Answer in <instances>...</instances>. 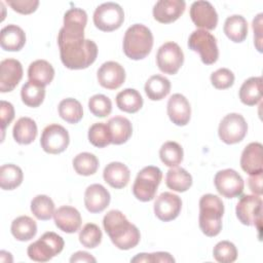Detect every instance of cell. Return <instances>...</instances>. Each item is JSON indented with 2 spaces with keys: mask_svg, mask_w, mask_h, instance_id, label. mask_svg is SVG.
I'll return each instance as SVG.
<instances>
[{
  "mask_svg": "<svg viewBox=\"0 0 263 263\" xmlns=\"http://www.w3.org/2000/svg\"><path fill=\"white\" fill-rule=\"evenodd\" d=\"M61 61L71 70H81L89 67L97 59L98 46L90 39L65 38L58 36Z\"/></svg>",
  "mask_w": 263,
  "mask_h": 263,
  "instance_id": "obj_1",
  "label": "cell"
},
{
  "mask_svg": "<svg viewBox=\"0 0 263 263\" xmlns=\"http://www.w3.org/2000/svg\"><path fill=\"white\" fill-rule=\"evenodd\" d=\"M103 226L113 245L120 250H130L140 241L141 234L138 227L118 210H111L104 216Z\"/></svg>",
  "mask_w": 263,
  "mask_h": 263,
  "instance_id": "obj_2",
  "label": "cell"
},
{
  "mask_svg": "<svg viewBox=\"0 0 263 263\" xmlns=\"http://www.w3.org/2000/svg\"><path fill=\"white\" fill-rule=\"evenodd\" d=\"M224 204L220 197L208 193L199 199V227L203 234L213 237L222 229Z\"/></svg>",
  "mask_w": 263,
  "mask_h": 263,
  "instance_id": "obj_3",
  "label": "cell"
},
{
  "mask_svg": "<svg viewBox=\"0 0 263 263\" xmlns=\"http://www.w3.org/2000/svg\"><path fill=\"white\" fill-rule=\"evenodd\" d=\"M153 46V35L149 28L142 24L132 25L123 37V51L130 60L146 58Z\"/></svg>",
  "mask_w": 263,
  "mask_h": 263,
  "instance_id": "obj_4",
  "label": "cell"
},
{
  "mask_svg": "<svg viewBox=\"0 0 263 263\" xmlns=\"http://www.w3.org/2000/svg\"><path fill=\"white\" fill-rule=\"evenodd\" d=\"M162 173L157 166L148 165L142 168L134 182L133 193L141 201H150L155 197L157 188L161 182Z\"/></svg>",
  "mask_w": 263,
  "mask_h": 263,
  "instance_id": "obj_5",
  "label": "cell"
},
{
  "mask_svg": "<svg viewBox=\"0 0 263 263\" xmlns=\"http://www.w3.org/2000/svg\"><path fill=\"white\" fill-rule=\"evenodd\" d=\"M64 239L55 232L48 231L32 242L27 250L31 260L36 262H47L54 256L59 255L64 249Z\"/></svg>",
  "mask_w": 263,
  "mask_h": 263,
  "instance_id": "obj_6",
  "label": "cell"
},
{
  "mask_svg": "<svg viewBox=\"0 0 263 263\" xmlns=\"http://www.w3.org/2000/svg\"><path fill=\"white\" fill-rule=\"evenodd\" d=\"M188 46L191 50L199 53L201 62L205 65L216 63L219 58L216 37L205 30L198 29L193 31L189 36Z\"/></svg>",
  "mask_w": 263,
  "mask_h": 263,
  "instance_id": "obj_7",
  "label": "cell"
},
{
  "mask_svg": "<svg viewBox=\"0 0 263 263\" xmlns=\"http://www.w3.org/2000/svg\"><path fill=\"white\" fill-rule=\"evenodd\" d=\"M123 21V9L119 4L114 2L103 3L93 12L95 26L104 32H111L120 28Z\"/></svg>",
  "mask_w": 263,
  "mask_h": 263,
  "instance_id": "obj_8",
  "label": "cell"
},
{
  "mask_svg": "<svg viewBox=\"0 0 263 263\" xmlns=\"http://www.w3.org/2000/svg\"><path fill=\"white\" fill-rule=\"evenodd\" d=\"M236 217L240 223L247 226H256L261 229L262 199L260 195L247 194L240 197L235 208Z\"/></svg>",
  "mask_w": 263,
  "mask_h": 263,
  "instance_id": "obj_9",
  "label": "cell"
},
{
  "mask_svg": "<svg viewBox=\"0 0 263 263\" xmlns=\"http://www.w3.org/2000/svg\"><path fill=\"white\" fill-rule=\"evenodd\" d=\"M248 132V124L242 115L238 113L227 114L220 122L218 135L222 142L231 145L243 140Z\"/></svg>",
  "mask_w": 263,
  "mask_h": 263,
  "instance_id": "obj_10",
  "label": "cell"
},
{
  "mask_svg": "<svg viewBox=\"0 0 263 263\" xmlns=\"http://www.w3.org/2000/svg\"><path fill=\"white\" fill-rule=\"evenodd\" d=\"M156 63L161 72L174 75L184 63V53L176 42L168 41L158 48Z\"/></svg>",
  "mask_w": 263,
  "mask_h": 263,
  "instance_id": "obj_11",
  "label": "cell"
},
{
  "mask_svg": "<svg viewBox=\"0 0 263 263\" xmlns=\"http://www.w3.org/2000/svg\"><path fill=\"white\" fill-rule=\"evenodd\" d=\"M70 142L68 130L57 123L47 125L41 135V148L49 154H59L64 152Z\"/></svg>",
  "mask_w": 263,
  "mask_h": 263,
  "instance_id": "obj_12",
  "label": "cell"
},
{
  "mask_svg": "<svg viewBox=\"0 0 263 263\" xmlns=\"http://www.w3.org/2000/svg\"><path fill=\"white\" fill-rule=\"evenodd\" d=\"M217 191L226 198H234L239 196L245 187L241 176L232 168L219 171L214 178Z\"/></svg>",
  "mask_w": 263,
  "mask_h": 263,
  "instance_id": "obj_13",
  "label": "cell"
},
{
  "mask_svg": "<svg viewBox=\"0 0 263 263\" xmlns=\"http://www.w3.org/2000/svg\"><path fill=\"white\" fill-rule=\"evenodd\" d=\"M189 13L193 24L202 30H214L217 27L218 13L209 1H194L190 6Z\"/></svg>",
  "mask_w": 263,
  "mask_h": 263,
  "instance_id": "obj_14",
  "label": "cell"
},
{
  "mask_svg": "<svg viewBox=\"0 0 263 263\" xmlns=\"http://www.w3.org/2000/svg\"><path fill=\"white\" fill-rule=\"evenodd\" d=\"M87 23L86 12L77 7L70 8L64 15V26L60 30L58 36L66 38L84 37V28Z\"/></svg>",
  "mask_w": 263,
  "mask_h": 263,
  "instance_id": "obj_15",
  "label": "cell"
},
{
  "mask_svg": "<svg viewBox=\"0 0 263 263\" xmlns=\"http://www.w3.org/2000/svg\"><path fill=\"white\" fill-rule=\"evenodd\" d=\"M182 209L181 198L172 192H162L156 197L154 202V214L163 222L176 219Z\"/></svg>",
  "mask_w": 263,
  "mask_h": 263,
  "instance_id": "obj_16",
  "label": "cell"
},
{
  "mask_svg": "<svg viewBox=\"0 0 263 263\" xmlns=\"http://www.w3.org/2000/svg\"><path fill=\"white\" fill-rule=\"evenodd\" d=\"M97 78L101 86L107 89H117L125 80V71L119 63L109 61L99 68Z\"/></svg>",
  "mask_w": 263,
  "mask_h": 263,
  "instance_id": "obj_17",
  "label": "cell"
},
{
  "mask_svg": "<svg viewBox=\"0 0 263 263\" xmlns=\"http://www.w3.org/2000/svg\"><path fill=\"white\" fill-rule=\"evenodd\" d=\"M23 78V67L20 61L6 59L0 63V91L9 92Z\"/></svg>",
  "mask_w": 263,
  "mask_h": 263,
  "instance_id": "obj_18",
  "label": "cell"
},
{
  "mask_svg": "<svg viewBox=\"0 0 263 263\" xmlns=\"http://www.w3.org/2000/svg\"><path fill=\"white\" fill-rule=\"evenodd\" d=\"M185 7L183 0H159L153 7V17L161 24H170L183 14Z\"/></svg>",
  "mask_w": 263,
  "mask_h": 263,
  "instance_id": "obj_19",
  "label": "cell"
},
{
  "mask_svg": "<svg viewBox=\"0 0 263 263\" xmlns=\"http://www.w3.org/2000/svg\"><path fill=\"white\" fill-rule=\"evenodd\" d=\"M167 115L176 125H186L191 117V107L188 100L181 93H174L167 102Z\"/></svg>",
  "mask_w": 263,
  "mask_h": 263,
  "instance_id": "obj_20",
  "label": "cell"
},
{
  "mask_svg": "<svg viewBox=\"0 0 263 263\" xmlns=\"http://www.w3.org/2000/svg\"><path fill=\"white\" fill-rule=\"evenodd\" d=\"M262 144L258 142L250 143L243 149L240 157V166L249 175L263 173Z\"/></svg>",
  "mask_w": 263,
  "mask_h": 263,
  "instance_id": "obj_21",
  "label": "cell"
},
{
  "mask_svg": "<svg viewBox=\"0 0 263 263\" xmlns=\"http://www.w3.org/2000/svg\"><path fill=\"white\" fill-rule=\"evenodd\" d=\"M110 193L101 184H91L84 192V204L88 212L96 214L103 212L110 203Z\"/></svg>",
  "mask_w": 263,
  "mask_h": 263,
  "instance_id": "obj_22",
  "label": "cell"
},
{
  "mask_svg": "<svg viewBox=\"0 0 263 263\" xmlns=\"http://www.w3.org/2000/svg\"><path fill=\"white\" fill-rule=\"evenodd\" d=\"M53 220L55 226L66 233H74L78 231L82 223L78 210L70 205L59 208L53 214Z\"/></svg>",
  "mask_w": 263,
  "mask_h": 263,
  "instance_id": "obj_23",
  "label": "cell"
},
{
  "mask_svg": "<svg viewBox=\"0 0 263 263\" xmlns=\"http://www.w3.org/2000/svg\"><path fill=\"white\" fill-rule=\"evenodd\" d=\"M26 43L24 30L16 25H7L0 33V45L6 51H18Z\"/></svg>",
  "mask_w": 263,
  "mask_h": 263,
  "instance_id": "obj_24",
  "label": "cell"
},
{
  "mask_svg": "<svg viewBox=\"0 0 263 263\" xmlns=\"http://www.w3.org/2000/svg\"><path fill=\"white\" fill-rule=\"evenodd\" d=\"M103 178L106 183L115 189H121L128 184L130 172L122 162L113 161L106 165L103 172Z\"/></svg>",
  "mask_w": 263,
  "mask_h": 263,
  "instance_id": "obj_25",
  "label": "cell"
},
{
  "mask_svg": "<svg viewBox=\"0 0 263 263\" xmlns=\"http://www.w3.org/2000/svg\"><path fill=\"white\" fill-rule=\"evenodd\" d=\"M110 136L111 143L115 145H121L132 137L133 126L130 121L123 116H114L110 118L107 122Z\"/></svg>",
  "mask_w": 263,
  "mask_h": 263,
  "instance_id": "obj_26",
  "label": "cell"
},
{
  "mask_svg": "<svg viewBox=\"0 0 263 263\" xmlns=\"http://www.w3.org/2000/svg\"><path fill=\"white\" fill-rule=\"evenodd\" d=\"M29 81L41 86L49 84L54 77V69L45 60H37L30 64L28 68Z\"/></svg>",
  "mask_w": 263,
  "mask_h": 263,
  "instance_id": "obj_27",
  "label": "cell"
},
{
  "mask_svg": "<svg viewBox=\"0 0 263 263\" xmlns=\"http://www.w3.org/2000/svg\"><path fill=\"white\" fill-rule=\"evenodd\" d=\"M37 133L36 122L30 117L18 118L12 128L13 139L21 145L31 144L36 139Z\"/></svg>",
  "mask_w": 263,
  "mask_h": 263,
  "instance_id": "obj_28",
  "label": "cell"
},
{
  "mask_svg": "<svg viewBox=\"0 0 263 263\" xmlns=\"http://www.w3.org/2000/svg\"><path fill=\"white\" fill-rule=\"evenodd\" d=\"M239 99L247 106H254L262 99V78L250 77L239 88Z\"/></svg>",
  "mask_w": 263,
  "mask_h": 263,
  "instance_id": "obj_29",
  "label": "cell"
},
{
  "mask_svg": "<svg viewBox=\"0 0 263 263\" xmlns=\"http://www.w3.org/2000/svg\"><path fill=\"white\" fill-rule=\"evenodd\" d=\"M224 33L233 42H242L248 36V23L242 15L233 14L224 23Z\"/></svg>",
  "mask_w": 263,
  "mask_h": 263,
  "instance_id": "obj_30",
  "label": "cell"
},
{
  "mask_svg": "<svg viewBox=\"0 0 263 263\" xmlns=\"http://www.w3.org/2000/svg\"><path fill=\"white\" fill-rule=\"evenodd\" d=\"M10 230L17 240L28 241L36 235L37 224L29 216H20L12 221Z\"/></svg>",
  "mask_w": 263,
  "mask_h": 263,
  "instance_id": "obj_31",
  "label": "cell"
},
{
  "mask_svg": "<svg viewBox=\"0 0 263 263\" xmlns=\"http://www.w3.org/2000/svg\"><path fill=\"white\" fill-rule=\"evenodd\" d=\"M165 184L173 191L185 192L192 185V177L183 167H172L166 173Z\"/></svg>",
  "mask_w": 263,
  "mask_h": 263,
  "instance_id": "obj_32",
  "label": "cell"
},
{
  "mask_svg": "<svg viewBox=\"0 0 263 263\" xmlns=\"http://www.w3.org/2000/svg\"><path fill=\"white\" fill-rule=\"evenodd\" d=\"M116 105L123 112L136 113L143 106V98L137 89L125 88L117 93Z\"/></svg>",
  "mask_w": 263,
  "mask_h": 263,
  "instance_id": "obj_33",
  "label": "cell"
},
{
  "mask_svg": "<svg viewBox=\"0 0 263 263\" xmlns=\"http://www.w3.org/2000/svg\"><path fill=\"white\" fill-rule=\"evenodd\" d=\"M171 91L170 80L161 75L151 76L145 83V92L151 101H160Z\"/></svg>",
  "mask_w": 263,
  "mask_h": 263,
  "instance_id": "obj_34",
  "label": "cell"
},
{
  "mask_svg": "<svg viewBox=\"0 0 263 263\" xmlns=\"http://www.w3.org/2000/svg\"><path fill=\"white\" fill-rule=\"evenodd\" d=\"M59 114L66 122L75 124L83 117V109L79 101L73 98H67L59 104Z\"/></svg>",
  "mask_w": 263,
  "mask_h": 263,
  "instance_id": "obj_35",
  "label": "cell"
},
{
  "mask_svg": "<svg viewBox=\"0 0 263 263\" xmlns=\"http://www.w3.org/2000/svg\"><path fill=\"white\" fill-rule=\"evenodd\" d=\"M23 171L20 166L8 163L0 167V186L3 190H13L23 182Z\"/></svg>",
  "mask_w": 263,
  "mask_h": 263,
  "instance_id": "obj_36",
  "label": "cell"
},
{
  "mask_svg": "<svg viewBox=\"0 0 263 263\" xmlns=\"http://www.w3.org/2000/svg\"><path fill=\"white\" fill-rule=\"evenodd\" d=\"M45 97V87L27 81L21 89V98L25 105L36 108L40 106Z\"/></svg>",
  "mask_w": 263,
  "mask_h": 263,
  "instance_id": "obj_37",
  "label": "cell"
},
{
  "mask_svg": "<svg viewBox=\"0 0 263 263\" xmlns=\"http://www.w3.org/2000/svg\"><path fill=\"white\" fill-rule=\"evenodd\" d=\"M183 148L180 144L174 141H168L162 144L159 150L161 161L168 167L178 166L183 160Z\"/></svg>",
  "mask_w": 263,
  "mask_h": 263,
  "instance_id": "obj_38",
  "label": "cell"
},
{
  "mask_svg": "<svg viewBox=\"0 0 263 263\" xmlns=\"http://www.w3.org/2000/svg\"><path fill=\"white\" fill-rule=\"evenodd\" d=\"M31 212L38 220H49L55 212L54 203L52 199L47 195H36L31 201Z\"/></svg>",
  "mask_w": 263,
  "mask_h": 263,
  "instance_id": "obj_39",
  "label": "cell"
},
{
  "mask_svg": "<svg viewBox=\"0 0 263 263\" xmlns=\"http://www.w3.org/2000/svg\"><path fill=\"white\" fill-rule=\"evenodd\" d=\"M73 167L78 175L90 176L97 172L99 167V160L95 154L82 152L74 157Z\"/></svg>",
  "mask_w": 263,
  "mask_h": 263,
  "instance_id": "obj_40",
  "label": "cell"
},
{
  "mask_svg": "<svg viewBox=\"0 0 263 263\" xmlns=\"http://www.w3.org/2000/svg\"><path fill=\"white\" fill-rule=\"evenodd\" d=\"M88 140L93 146L99 148H104L111 144V136L107 123H93L88 129Z\"/></svg>",
  "mask_w": 263,
  "mask_h": 263,
  "instance_id": "obj_41",
  "label": "cell"
},
{
  "mask_svg": "<svg viewBox=\"0 0 263 263\" xmlns=\"http://www.w3.org/2000/svg\"><path fill=\"white\" fill-rule=\"evenodd\" d=\"M102 236V231L97 224L87 223L79 232V241L83 247L93 249L101 243Z\"/></svg>",
  "mask_w": 263,
  "mask_h": 263,
  "instance_id": "obj_42",
  "label": "cell"
},
{
  "mask_svg": "<svg viewBox=\"0 0 263 263\" xmlns=\"http://www.w3.org/2000/svg\"><path fill=\"white\" fill-rule=\"evenodd\" d=\"M213 256L217 262L231 263L237 258V250L234 243L228 240H222L214 247Z\"/></svg>",
  "mask_w": 263,
  "mask_h": 263,
  "instance_id": "obj_43",
  "label": "cell"
},
{
  "mask_svg": "<svg viewBox=\"0 0 263 263\" xmlns=\"http://www.w3.org/2000/svg\"><path fill=\"white\" fill-rule=\"evenodd\" d=\"M90 112L97 117H106L112 111L111 100L105 95H95L88 101Z\"/></svg>",
  "mask_w": 263,
  "mask_h": 263,
  "instance_id": "obj_44",
  "label": "cell"
},
{
  "mask_svg": "<svg viewBox=\"0 0 263 263\" xmlns=\"http://www.w3.org/2000/svg\"><path fill=\"white\" fill-rule=\"evenodd\" d=\"M234 74L227 68H220L211 75V82L217 89H226L232 86L234 82Z\"/></svg>",
  "mask_w": 263,
  "mask_h": 263,
  "instance_id": "obj_45",
  "label": "cell"
},
{
  "mask_svg": "<svg viewBox=\"0 0 263 263\" xmlns=\"http://www.w3.org/2000/svg\"><path fill=\"white\" fill-rule=\"evenodd\" d=\"M130 261L132 262H149V263H155V262L171 263V262H175V259L167 252H156L151 254H147V253L138 254Z\"/></svg>",
  "mask_w": 263,
  "mask_h": 263,
  "instance_id": "obj_46",
  "label": "cell"
},
{
  "mask_svg": "<svg viewBox=\"0 0 263 263\" xmlns=\"http://www.w3.org/2000/svg\"><path fill=\"white\" fill-rule=\"evenodd\" d=\"M6 3L16 12L22 14H29L34 12L38 5V0H6Z\"/></svg>",
  "mask_w": 263,
  "mask_h": 263,
  "instance_id": "obj_47",
  "label": "cell"
},
{
  "mask_svg": "<svg viewBox=\"0 0 263 263\" xmlns=\"http://www.w3.org/2000/svg\"><path fill=\"white\" fill-rule=\"evenodd\" d=\"M0 114H1V129L2 133L5 132V128L14 118V109L11 103L6 101H1L0 103Z\"/></svg>",
  "mask_w": 263,
  "mask_h": 263,
  "instance_id": "obj_48",
  "label": "cell"
},
{
  "mask_svg": "<svg viewBox=\"0 0 263 263\" xmlns=\"http://www.w3.org/2000/svg\"><path fill=\"white\" fill-rule=\"evenodd\" d=\"M262 16L263 13H259L254 20H253V30H254V39L257 49L261 52V42H262Z\"/></svg>",
  "mask_w": 263,
  "mask_h": 263,
  "instance_id": "obj_49",
  "label": "cell"
},
{
  "mask_svg": "<svg viewBox=\"0 0 263 263\" xmlns=\"http://www.w3.org/2000/svg\"><path fill=\"white\" fill-rule=\"evenodd\" d=\"M262 176L263 173H259L256 175H250L249 177V187L251 191L256 195L262 194Z\"/></svg>",
  "mask_w": 263,
  "mask_h": 263,
  "instance_id": "obj_50",
  "label": "cell"
},
{
  "mask_svg": "<svg viewBox=\"0 0 263 263\" xmlns=\"http://www.w3.org/2000/svg\"><path fill=\"white\" fill-rule=\"evenodd\" d=\"M96 261H97L96 258H93L89 253L83 252V251L76 252L70 258L71 263H74V262H96Z\"/></svg>",
  "mask_w": 263,
  "mask_h": 263,
  "instance_id": "obj_51",
  "label": "cell"
}]
</instances>
